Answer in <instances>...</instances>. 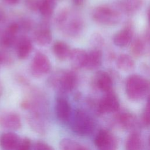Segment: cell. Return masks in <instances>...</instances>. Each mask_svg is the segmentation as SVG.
<instances>
[{"instance_id": "cell-1", "label": "cell", "mask_w": 150, "mask_h": 150, "mask_svg": "<svg viewBox=\"0 0 150 150\" xmlns=\"http://www.w3.org/2000/svg\"><path fill=\"white\" fill-rule=\"evenodd\" d=\"M55 22L66 35L71 38L80 35L84 28L82 18L69 8H63L57 13Z\"/></svg>"}, {"instance_id": "cell-2", "label": "cell", "mask_w": 150, "mask_h": 150, "mask_svg": "<svg viewBox=\"0 0 150 150\" xmlns=\"http://www.w3.org/2000/svg\"><path fill=\"white\" fill-rule=\"evenodd\" d=\"M124 14L118 2L113 4L100 5L92 11L91 16L97 23L105 26L118 24Z\"/></svg>"}, {"instance_id": "cell-3", "label": "cell", "mask_w": 150, "mask_h": 150, "mask_svg": "<svg viewBox=\"0 0 150 150\" xmlns=\"http://www.w3.org/2000/svg\"><path fill=\"white\" fill-rule=\"evenodd\" d=\"M125 90L129 100L139 101L150 94V81L141 75L132 74L126 79Z\"/></svg>"}, {"instance_id": "cell-4", "label": "cell", "mask_w": 150, "mask_h": 150, "mask_svg": "<svg viewBox=\"0 0 150 150\" xmlns=\"http://www.w3.org/2000/svg\"><path fill=\"white\" fill-rule=\"evenodd\" d=\"M69 122L73 132L80 136L90 135L95 128L93 118L83 109L76 110L72 114Z\"/></svg>"}, {"instance_id": "cell-5", "label": "cell", "mask_w": 150, "mask_h": 150, "mask_svg": "<svg viewBox=\"0 0 150 150\" xmlns=\"http://www.w3.org/2000/svg\"><path fill=\"white\" fill-rule=\"evenodd\" d=\"M77 76L73 70H60L53 74L50 79V84L62 94L71 91L77 83Z\"/></svg>"}, {"instance_id": "cell-6", "label": "cell", "mask_w": 150, "mask_h": 150, "mask_svg": "<svg viewBox=\"0 0 150 150\" xmlns=\"http://www.w3.org/2000/svg\"><path fill=\"white\" fill-rule=\"evenodd\" d=\"M47 113L41 111H29L26 116L31 129L39 134H45L47 130Z\"/></svg>"}, {"instance_id": "cell-7", "label": "cell", "mask_w": 150, "mask_h": 150, "mask_svg": "<svg viewBox=\"0 0 150 150\" xmlns=\"http://www.w3.org/2000/svg\"><path fill=\"white\" fill-rule=\"evenodd\" d=\"M94 142L98 150H117L118 148L116 137L105 129H101L97 133Z\"/></svg>"}, {"instance_id": "cell-8", "label": "cell", "mask_w": 150, "mask_h": 150, "mask_svg": "<svg viewBox=\"0 0 150 150\" xmlns=\"http://www.w3.org/2000/svg\"><path fill=\"white\" fill-rule=\"evenodd\" d=\"M120 109V101L116 94L112 91L105 93L98 103L97 110L101 114L117 112Z\"/></svg>"}, {"instance_id": "cell-9", "label": "cell", "mask_w": 150, "mask_h": 150, "mask_svg": "<svg viewBox=\"0 0 150 150\" xmlns=\"http://www.w3.org/2000/svg\"><path fill=\"white\" fill-rule=\"evenodd\" d=\"M51 69V63L47 56L42 52H37L33 56L30 64L32 74L40 77L48 73Z\"/></svg>"}, {"instance_id": "cell-10", "label": "cell", "mask_w": 150, "mask_h": 150, "mask_svg": "<svg viewBox=\"0 0 150 150\" xmlns=\"http://www.w3.org/2000/svg\"><path fill=\"white\" fill-rule=\"evenodd\" d=\"M0 125L6 129L16 131L22 126L21 118L19 114L13 111H6L0 115Z\"/></svg>"}, {"instance_id": "cell-11", "label": "cell", "mask_w": 150, "mask_h": 150, "mask_svg": "<svg viewBox=\"0 0 150 150\" xmlns=\"http://www.w3.org/2000/svg\"><path fill=\"white\" fill-rule=\"evenodd\" d=\"M55 113L57 118L63 123L70 121L73 112L69 101L64 97L57 98L55 103Z\"/></svg>"}, {"instance_id": "cell-12", "label": "cell", "mask_w": 150, "mask_h": 150, "mask_svg": "<svg viewBox=\"0 0 150 150\" xmlns=\"http://www.w3.org/2000/svg\"><path fill=\"white\" fill-rule=\"evenodd\" d=\"M115 121L122 129L134 131H137V120L136 117L129 111H122L115 116Z\"/></svg>"}, {"instance_id": "cell-13", "label": "cell", "mask_w": 150, "mask_h": 150, "mask_svg": "<svg viewBox=\"0 0 150 150\" xmlns=\"http://www.w3.org/2000/svg\"><path fill=\"white\" fill-rule=\"evenodd\" d=\"M134 30L131 23H127L114 36V44L119 47H124L129 45L133 38Z\"/></svg>"}, {"instance_id": "cell-14", "label": "cell", "mask_w": 150, "mask_h": 150, "mask_svg": "<svg viewBox=\"0 0 150 150\" xmlns=\"http://www.w3.org/2000/svg\"><path fill=\"white\" fill-rule=\"evenodd\" d=\"M33 38L36 43L39 45H49L52 40V34L49 24L44 22L38 26L34 31Z\"/></svg>"}, {"instance_id": "cell-15", "label": "cell", "mask_w": 150, "mask_h": 150, "mask_svg": "<svg viewBox=\"0 0 150 150\" xmlns=\"http://www.w3.org/2000/svg\"><path fill=\"white\" fill-rule=\"evenodd\" d=\"M93 82L95 87L104 94L112 91V78L108 73L104 71L97 72L94 77Z\"/></svg>"}, {"instance_id": "cell-16", "label": "cell", "mask_w": 150, "mask_h": 150, "mask_svg": "<svg viewBox=\"0 0 150 150\" xmlns=\"http://www.w3.org/2000/svg\"><path fill=\"white\" fill-rule=\"evenodd\" d=\"M20 27L18 23L13 22L9 24L1 37V45L5 48L11 47L16 40V35Z\"/></svg>"}, {"instance_id": "cell-17", "label": "cell", "mask_w": 150, "mask_h": 150, "mask_svg": "<svg viewBox=\"0 0 150 150\" xmlns=\"http://www.w3.org/2000/svg\"><path fill=\"white\" fill-rule=\"evenodd\" d=\"M21 139L19 135L13 131L4 132L0 135V148L2 150H15Z\"/></svg>"}, {"instance_id": "cell-18", "label": "cell", "mask_w": 150, "mask_h": 150, "mask_svg": "<svg viewBox=\"0 0 150 150\" xmlns=\"http://www.w3.org/2000/svg\"><path fill=\"white\" fill-rule=\"evenodd\" d=\"M87 52L84 50L75 48L71 49L69 59L71 67L74 70H79L85 67Z\"/></svg>"}, {"instance_id": "cell-19", "label": "cell", "mask_w": 150, "mask_h": 150, "mask_svg": "<svg viewBox=\"0 0 150 150\" xmlns=\"http://www.w3.org/2000/svg\"><path fill=\"white\" fill-rule=\"evenodd\" d=\"M32 43L29 37L21 36L17 41L16 52L18 57L21 60H24L28 57L32 50Z\"/></svg>"}, {"instance_id": "cell-20", "label": "cell", "mask_w": 150, "mask_h": 150, "mask_svg": "<svg viewBox=\"0 0 150 150\" xmlns=\"http://www.w3.org/2000/svg\"><path fill=\"white\" fill-rule=\"evenodd\" d=\"M103 61V54L100 49H93L87 52V60L84 68L88 70H93L100 67Z\"/></svg>"}, {"instance_id": "cell-21", "label": "cell", "mask_w": 150, "mask_h": 150, "mask_svg": "<svg viewBox=\"0 0 150 150\" xmlns=\"http://www.w3.org/2000/svg\"><path fill=\"white\" fill-rule=\"evenodd\" d=\"M71 49L64 42L56 41L52 46V51L57 59L60 60H65L69 59Z\"/></svg>"}, {"instance_id": "cell-22", "label": "cell", "mask_w": 150, "mask_h": 150, "mask_svg": "<svg viewBox=\"0 0 150 150\" xmlns=\"http://www.w3.org/2000/svg\"><path fill=\"white\" fill-rule=\"evenodd\" d=\"M125 147L126 150H141L142 147V139L138 131H131L127 138Z\"/></svg>"}, {"instance_id": "cell-23", "label": "cell", "mask_w": 150, "mask_h": 150, "mask_svg": "<svg viewBox=\"0 0 150 150\" xmlns=\"http://www.w3.org/2000/svg\"><path fill=\"white\" fill-rule=\"evenodd\" d=\"M117 67L121 71L129 72L134 69L135 62L129 54L122 53L120 54L116 59Z\"/></svg>"}, {"instance_id": "cell-24", "label": "cell", "mask_w": 150, "mask_h": 150, "mask_svg": "<svg viewBox=\"0 0 150 150\" xmlns=\"http://www.w3.org/2000/svg\"><path fill=\"white\" fill-rule=\"evenodd\" d=\"M56 0H39L38 11L45 18L52 16L56 5Z\"/></svg>"}, {"instance_id": "cell-25", "label": "cell", "mask_w": 150, "mask_h": 150, "mask_svg": "<svg viewBox=\"0 0 150 150\" xmlns=\"http://www.w3.org/2000/svg\"><path fill=\"white\" fill-rule=\"evenodd\" d=\"M145 48L146 45L144 40L139 37L135 38L131 43V52L135 57L141 56L144 53Z\"/></svg>"}, {"instance_id": "cell-26", "label": "cell", "mask_w": 150, "mask_h": 150, "mask_svg": "<svg viewBox=\"0 0 150 150\" xmlns=\"http://www.w3.org/2000/svg\"><path fill=\"white\" fill-rule=\"evenodd\" d=\"M80 143L70 138H63L59 143L60 150H77Z\"/></svg>"}, {"instance_id": "cell-27", "label": "cell", "mask_w": 150, "mask_h": 150, "mask_svg": "<svg viewBox=\"0 0 150 150\" xmlns=\"http://www.w3.org/2000/svg\"><path fill=\"white\" fill-rule=\"evenodd\" d=\"M142 121L144 125L150 127V94L147 97L145 107L142 113Z\"/></svg>"}, {"instance_id": "cell-28", "label": "cell", "mask_w": 150, "mask_h": 150, "mask_svg": "<svg viewBox=\"0 0 150 150\" xmlns=\"http://www.w3.org/2000/svg\"><path fill=\"white\" fill-rule=\"evenodd\" d=\"M90 42L93 49H100L104 43V39L99 33H94L92 35Z\"/></svg>"}, {"instance_id": "cell-29", "label": "cell", "mask_w": 150, "mask_h": 150, "mask_svg": "<svg viewBox=\"0 0 150 150\" xmlns=\"http://www.w3.org/2000/svg\"><path fill=\"white\" fill-rule=\"evenodd\" d=\"M15 150H32V142L28 137H23L21 141Z\"/></svg>"}, {"instance_id": "cell-30", "label": "cell", "mask_w": 150, "mask_h": 150, "mask_svg": "<svg viewBox=\"0 0 150 150\" xmlns=\"http://www.w3.org/2000/svg\"><path fill=\"white\" fill-rule=\"evenodd\" d=\"M33 150H54L48 144L42 141H36L33 146Z\"/></svg>"}, {"instance_id": "cell-31", "label": "cell", "mask_w": 150, "mask_h": 150, "mask_svg": "<svg viewBox=\"0 0 150 150\" xmlns=\"http://www.w3.org/2000/svg\"><path fill=\"white\" fill-rule=\"evenodd\" d=\"M26 6L32 11H38L39 0H25Z\"/></svg>"}, {"instance_id": "cell-32", "label": "cell", "mask_w": 150, "mask_h": 150, "mask_svg": "<svg viewBox=\"0 0 150 150\" xmlns=\"http://www.w3.org/2000/svg\"><path fill=\"white\" fill-rule=\"evenodd\" d=\"M12 63V58L6 53L0 51V67L2 64H8Z\"/></svg>"}, {"instance_id": "cell-33", "label": "cell", "mask_w": 150, "mask_h": 150, "mask_svg": "<svg viewBox=\"0 0 150 150\" xmlns=\"http://www.w3.org/2000/svg\"><path fill=\"white\" fill-rule=\"evenodd\" d=\"M19 27L20 28H21L22 29H23L24 30H28L30 29V28H31L32 26V22L31 21L30 22L29 20L28 19H24L22 21L21 23L19 25Z\"/></svg>"}, {"instance_id": "cell-34", "label": "cell", "mask_w": 150, "mask_h": 150, "mask_svg": "<svg viewBox=\"0 0 150 150\" xmlns=\"http://www.w3.org/2000/svg\"><path fill=\"white\" fill-rule=\"evenodd\" d=\"M84 1L85 0H72L73 4L77 6H81L84 4Z\"/></svg>"}, {"instance_id": "cell-35", "label": "cell", "mask_w": 150, "mask_h": 150, "mask_svg": "<svg viewBox=\"0 0 150 150\" xmlns=\"http://www.w3.org/2000/svg\"><path fill=\"white\" fill-rule=\"evenodd\" d=\"M4 1L9 5H15L19 2V0H4Z\"/></svg>"}, {"instance_id": "cell-36", "label": "cell", "mask_w": 150, "mask_h": 150, "mask_svg": "<svg viewBox=\"0 0 150 150\" xmlns=\"http://www.w3.org/2000/svg\"><path fill=\"white\" fill-rule=\"evenodd\" d=\"M77 150H90L87 147H86V146L80 144L78 148L77 149Z\"/></svg>"}, {"instance_id": "cell-37", "label": "cell", "mask_w": 150, "mask_h": 150, "mask_svg": "<svg viewBox=\"0 0 150 150\" xmlns=\"http://www.w3.org/2000/svg\"><path fill=\"white\" fill-rule=\"evenodd\" d=\"M148 19L149 24V25H150V8H149V11H148Z\"/></svg>"}, {"instance_id": "cell-38", "label": "cell", "mask_w": 150, "mask_h": 150, "mask_svg": "<svg viewBox=\"0 0 150 150\" xmlns=\"http://www.w3.org/2000/svg\"><path fill=\"white\" fill-rule=\"evenodd\" d=\"M148 145L149 150H150V135H149L148 139Z\"/></svg>"}, {"instance_id": "cell-39", "label": "cell", "mask_w": 150, "mask_h": 150, "mask_svg": "<svg viewBox=\"0 0 150 150\" xmlns=\"http://www.w3.org/2000/svg\"><path fill=\"white\" fill-rule=\"evenodd\" d=\"M1 93H2V86H1V84L0 83V96L1 95Z\"/></svg>"}]
</instances>
